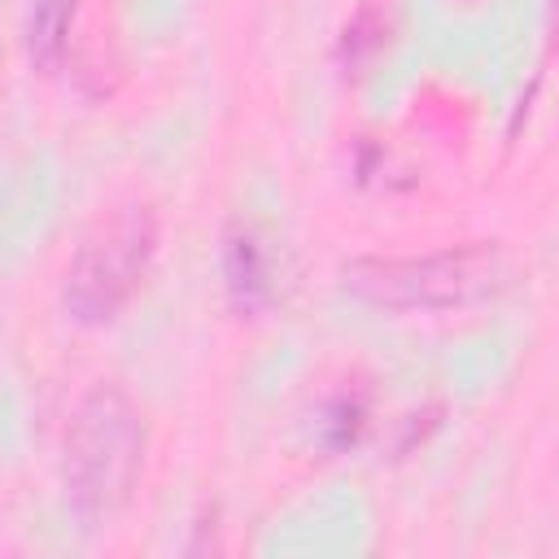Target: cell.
<instances>
[{
	"label": "cell",
	"mask_w": 559,
	"mask_h": 559,
	"mask_svg": "<svg viewBox=\"0 0 559 559\" xmlns=\"http://www.w3.org/2000/svg\"><path fill=\"white\" fill-rule=\"evenodd\" d=\"M148 450V419L140 402L118 384H92L61 432V489L79 520L109 524L135 498Z\"/></svg>",
	"instance_id": "1"
},
{
	"label": "cell",
	"mask_w": 559,
	"mask_h": 559,
	"mask_svg": "<svg viewBox=\"0 0 559 559\" xmlns=\"http://www.w3.org/2000/svg\"><path fill=\"white\" fill-rule=\"evenodd\" d=\"M515 266L498 240H467L432 253L380 258L362 253L341 262L336 280L362 306L393 310V314H432V310H467L485 306L507 293Z\"/></svg>",
	"instance_id": "2"
},
{
	"label": "cell",
	"mask_w": 559,
	"mask_h": 559,
	"mask_svg": "<svg viewBox=\"0 0 559 559\" xmlns=\"http://www.w3.org/2000/svg\"><path fill=\"white\" fill-rule=\"evenodd\" d=\"M157 210L148 201H122L105 210L79 240L61 275V310L83 328L114 323L144 288L157 258Z\"/></svg>",
	"instance_id": "3"
},
{
	"label": "cell",
	"mask_w": 559,
	"mask_h": 559,
	"mask_svg": "<svg viewBox=\"0 0 559 559\" xmlns=\"http://www.w3.org/2000/svg\"><path fill=\"white\" fill-rule=\"evenodd\" d=\"M223 288H227V301L240 310V314H258L271 297H275V258H271V240L245 223V218H231L223 227Z\"/></svg>",
	"instance_id": "4"
},
{
	"label": "cell",
	"mask_w": 559,
	"mask_h": 559,
	"mask_svg": "<svg viewBox=\"0 0 559 559\" xmlns=\"http://www.w3.org/2000/svg\"><path fill=\"white\" fill-rule=\"evenodd\" d=\"M79 0H26V52L39 70H57L70 52Z\"/></svg>",
	"instance_id": "5"
},
{
	"label": "cell",
	"mask_w": 559,
	"mask_h": 559,
	"mask_svg": "<svg viewBox=\"0 0 559 559\" xmlns=\"http://www.w3.org/2000/svg\"><path fill=\"white\" fill-rule=\"evenodd\" d=\"M367 424H371V393L362 384H349L345 380L323 402V411H319V441L328 450H354L362 441Z\"/></svg>",
	"instance_id": "6"
},
{
	"label": "cell",
	"mask_w": 559,
	"mask_h": 559,
	"mask_svg": "<svg viewBox=\"0 0 559 559\" xmlns=\"http://www.w3.org/2000/svg\"><path fill=\"white\" fill-rule=\"evenodd\" d=\"M384 35H389V22H384V13L380 9H358L349 22H345V31H341V61L345 66H362V61H371L380 48H384Z\"/></svg>",
	"instance_id": "7"
}]
</instances>
